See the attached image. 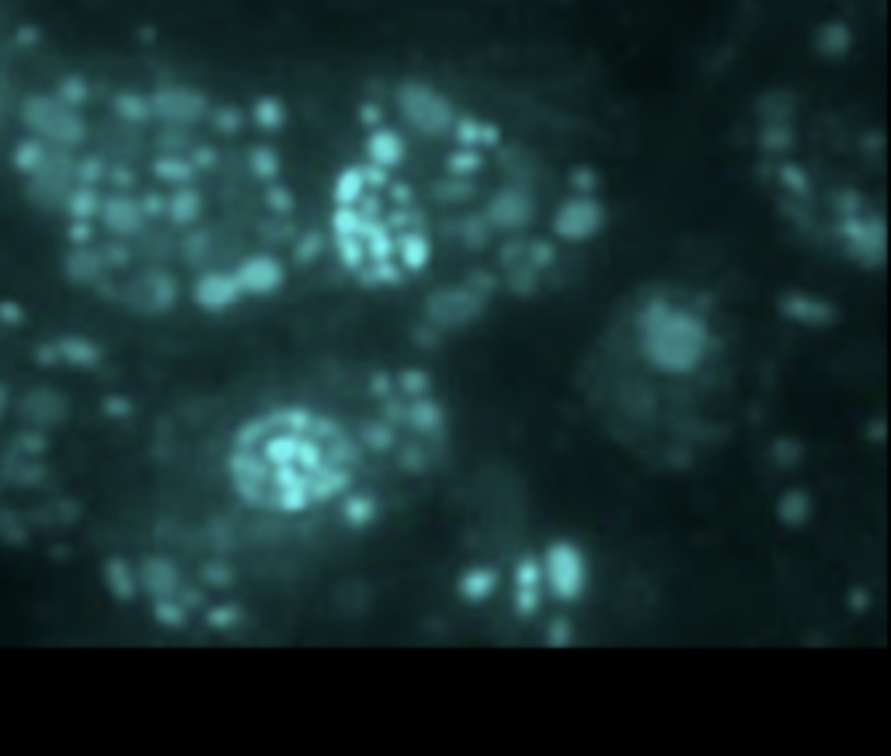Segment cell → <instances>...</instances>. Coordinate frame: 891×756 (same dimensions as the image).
Returning <instances> with one entry per match:
<instances>
[{
  "instance_id": "1",
  "label": "cell",
  "mask_w": 891,
  "mask_h": 756,
  "mask_svg": "<svg viewBox=\"0 0 891 756\" xmlns=\"http://www.w3.org/2000/svg\"><path fill=\"white\" fill-rule=\"evenodd\" d=\"M644 356L666 373H690L704 356V325L669 304H652L641 321Z\"/></svg>"
},
{
  "instance_id": "2",
  "label": "cell",
  "mask_w": 891,
  "mask_h": 756,
  "mask_svg": "<svg viewBox=\"0 0 891 756\" xmlns=\"http://www.w3.org/2000/svg\"><path fill=\"white\" fill-rule=\"evenodd\" d=\"M394 108L411 133H419L425 140H446L449 126L460 112L449 94H443L429 81H414V78L394 88Z\"/></svg>"
},
{
  "instance_id": "3",
  "label": "cell",
  "mask_w": 891,
  "mask_h": 756,
  "mask_svg": "<svg viewBox=\"0 0 891 756\" xmlns=\"http://www.w3.org/2000/svg\"><path fill=\"white\" fill-rule=\"evenodd\" d=\"M606 220H610V213H606V202L596 193H572L554 210L551 231L564 244H585L602 234Z\"/></svg>"
},
{
  "instance_id": "4",
  "label": "cell",
  "mask_w": 891,
  "mask_h": 756,
  "mask_svg": "<svg viewBox=\"0 0 891 756\" xmlns=\"http://www.w3.org/2000/svg\"><path fill=\"white\" fill-rule=\"evenodd\" d=\"M363 147H366V161L384 167V172H397V167L408 161V140L401 129H394L390 123L370 126V137Z\"/></svg>"
},
{
  "instance_id": "5",
  "label": "cell",
  "mask_w": 891,
  "mask_h": 756,
  "mask_svg": "<svg viewBox=\"0 0 891 756\" xmlns=\"http://www.w3.org/2000/svg\"><path fill=\"white\" fill-rule=\"evenodd\" d=\"M248 172H251V182L258 185H269V182H279L282 178V154L272 147V143H251L248 147Z\"/></svg>"
},
{
  "instance_id": "6",
  "label": "cell",
  "mask_w": 891,
  "mask_h": 756,
  "mask_svg": "<svg viewBox=\"0 0 891 756\" xmlns=\"http://www.w3.org/2000/svg\"><path fill=\"white\" fill-rule=\"evenodd\" d=\"M248 119L255 129H261V133H275V129L286 126V102L275 98V94H261V98H255V105L248 108Z\"/></svg>"
}]
</instances>
